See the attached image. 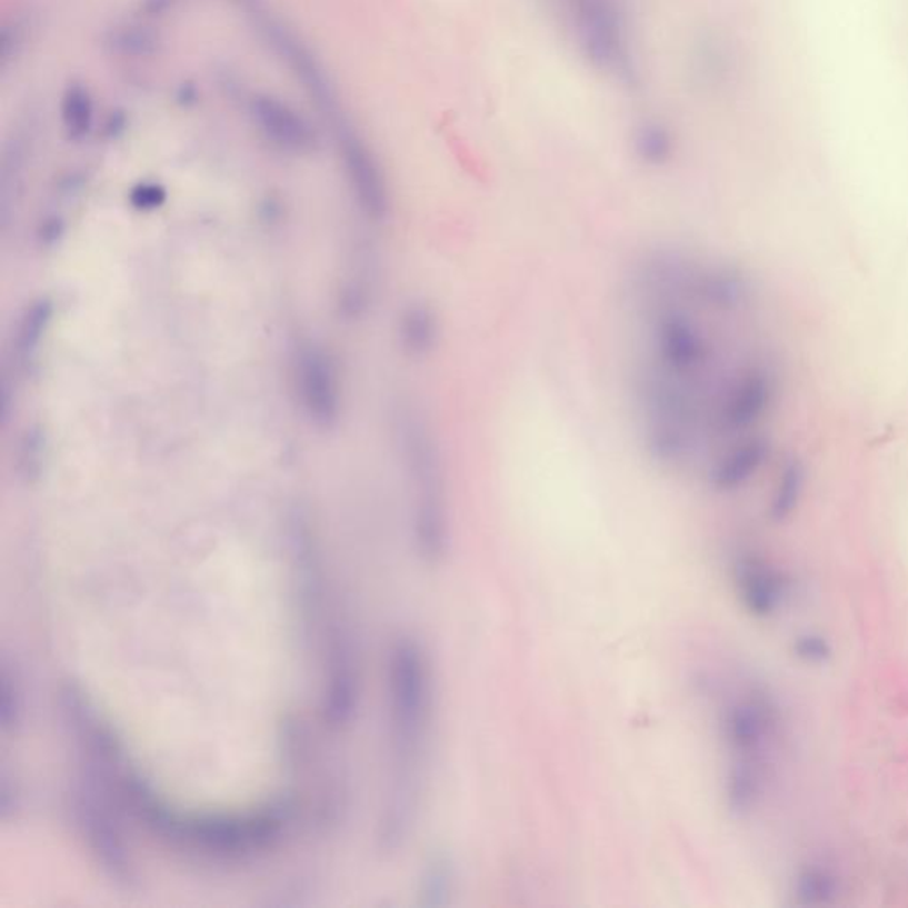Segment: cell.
Returning a JSON list of instances; mask_svg holds the SVG:
<instances>
[{"label":"cell","mask_w":908,"mask_h":908,"mask_svg":"<svg viewBox=\"0 0 908 908\" xmlns=\"http://www.w3.org/2000/svg\"><path fill=\"white\" fill-rule=\"evenodd\" d=\"M770 440L761 433L735 437L708 467V487L717 493H734L756 478L770 460Z\"/></svg>","instance_id":"obj_10"},{"label":"cell","mask_w":908,"mask_h":908,"mask_svg":"<svg viewBox=\"0 0 908 908\" xmlns=\"http://www.w3.org/2000/svg\"><path fill=\"white\" fill-rule=\"evenodd\" d=\"M61 121L64 133L73 142L88 139L94 127V100L82 83H70L61 98Z\"/></svg>","instance_id":"obj_17"},{"label":"cell","mask_w":908,"mask_h":908,"mask_svg":"<svg viewBox=\"0 0 908 908\" xmlns=\"http://www.w3.org/2000/svg\"><path fill=\"white\" fill-rule=\"evenodd\" d=\"M332 130L357 207L371 222H386L391 216V190L382 163L365 137L350 123V119H342L333 124Z\"/></svg>","instance_id":"obj_7"},{"label":"cell","mask_w":908,"mask_h":908,"mask_svg":"<svg viewBox=\"0 0 908 908\" xmlns=\"http://www.w3.org/2000/svg\"><path fill=\"white\" fill-rule=\"evenodd\" d=\"M632 150L642 166L660 169L675 157V133L660 119H645L633 128Z\"/></svg>","instance_id":"obj_15"},{"label":"cell","mask_w":908,"mask_h":908,"mask_svg":"<svg viewBox=\"0 0 908 908\" xmlns=\"http://www.w3.org/2000/svg\"><path fill=\"white\" fill-rule=\"evenodd\" d=\"M132 204L139 210H154V208L162 207L166 202V190L157 183H141L137 184L132 190Z\"/></svg>","instance_id":"obj_23"},{"label":"cell","mask_w":908,"mask_h":908,"mask_svg":"<svg viewBox=\"0 0 908 908\" xmlns=\"http://www.w3.org/2000/svg\"><path fill=\"white\" fill-rule=\"evenodd\" d=\"M738 597L750 615L765 618L776 612L785 597L786 583L781 573L768 567L764 559L744 556L735 565Z\"/></svg>","instance_id":"obj_12"},{"label":"cell","mask_w":908,"mask_h":908,"mask_svg":"<svg viewBox=\"0 0 908 908\" xmlns=\"http://www.w3.org/2000/svg\"><path fill=\"white\" fill-rule=\"evenodd\" d=\"M797 895L804 904H826L836 895V882L826 871L811 869L799 878Z\"/></svg>","instance_id":"obj_20"},{"label":"cell","mask_w":908,"mask_h":908,"mask_svg":"<svg viewBox=\"0 0 908 908\" xmlns=\"http://www.w3.org/2000/svg\"><path fill=\"white\" fill-rule=\"evenodd\" d=\"M181 0H144V4H142V11L146 14H150V17H159V14L167 13L169 9L174 8L176 4H180Z\"/></svg>","instance_id":"obj_25"},{"label":"cell","mask_w":908,"mask_h":908,"mask_svg":"<svg viewBox=\"0 0 908 908\" xmlns=\"http://www.w3.org/2000/svg\"><path fill=\"white\" fill-rule=\"evenodd\" d=\"M106 44L110 52L121 58H151L159 53L162 40L151 27L127 23L109 31Z\"/></svg>","instance_id":"obj_18"},{"label":"cell","mask_w":908,"mask_h":908,"mask_svg":"<svg viewBox=\"0 0 908 908\" xmlns=\"http://www.w3.org/2000/svg\"><path fill=\"white\" fill-rule=\"evenodd\" d=\"M395 440L410 490L413 549L428 567L451 550V515L442 451L421 412L405 405L395 416Z\"/></svg>","instance_id":"obj_2"},{"label":"cell","mask_w":908,"mask_h":908,"mask_svg":"<svg viewBox=\"0 0 908 908\" xmlns=\"http://www.w3.org/2000/svg\"><path fill=\"white\" fill-rule=\"evenodd\" d=\"M457 884V871L448 854H435L422 868L419 898L425 907L439 908L451 904Z\"/></svg>","instance_id":"obj_16"},{"label":"cell","mask_w":908,"mask_h":908,"mask_svg":"<svg viewBox=\"0 0 908 908\" xmlns=\"http://www.w3.org/2000/svg\"><path fill=\"white\" fill-rule=\"evenodd\" d=\"M772 728V708L759 696H746L731 702L722 719V731L734 759H764V747Z\"/></svg>","instance_id":"obj_11"},{"label":"cell","mask_w":908,"mask_h":908,"mask_svg":"<svg viewBox=\"0 0 908 908\" xmlns=\"http://www.w3.org/2000/svg\"><path fill=\"white\" fill-rule=\"evenodd\" d=\"M777 378L765 366L740 369L717 392L710 425L716 433L740 437L750 433L774 407Z\"/></svg>","instance_id":"obj_6"},{"label":"cell","mask_w":908,"mask_h":908,"mask_svg":"<svg viewBox=\"0 0 908 908\" xmlns=\"http://www.w3.org/2000/svg\"><path fill=\"white\" fill-rule=\"evenodd\" d=\"M651 366L662 373L699 383L708 373L716 351L708 333L680 300H660L651 311Z\"/></svg>","instance_id":"obj_5"},{"label":"cell","mask_w":908,"mask_h":908,"mask_svg":"<svg viewBox=\"0 0 908 908\" xmlns=\"http://www.w3.org/2000/svg\"><path fill=\"white\" fill-rule=\"evenodd\" d=\"M795 651L800 659L808 662H826L830 657V646L818 636L800 637L795 645Z\"/></svg>","instance_id":"obj_24"},{"label":"cell","mask_w":908,"mask_h":908,"mask_svg":"<svg viewBox=\"0 0 908 908\" xmlns=\"http://www.w3.org/2000/svg\"><path fill=\"white\" fill-rule=\"evenodd\" d=\"M694 58H696V71L702 79L716 82V80H720V77L725 76L728 56H726L725 49L717 44L716 40L702 41Z\"/></svg>","instance_id":"obj_21"},{"label":"cell","mask_w":908,"mask_h":908,"mask_svg":"<svg viewBox=\"0 0 908 908\" xmlns=\"http://www.w3.org/2000/svg\"><path fill=\"white\" fill-rule=\"evenodd\" d=\"M804 485H806V467L797 460L785 461V466L777 476L772 500H770V517L774 520L781 522L794 513L802 496Z\"/></svg>","instance_id":"obj_19"},{"label":"cell","mask_w":908,"mask_h":908,"mask_svg":"<svg viewBox=\"0 0 908 908\" xmlns=\"http://www.w3.org/2000/svg\"><path fill=\"white\" fill-rule=\"evenodd\" d=\"M392 776L382 820L383 848L398 850L416 827L425 788L435 711L430 653L416 637L401 636L387 666Z\"/></svg>","instance_id":"obj_1"},{"label":"cell","mask_w":908,"mask_h":908,"mask_svg":"<svg viewBox=\"0 0 908 908\" xmlns=\"http://www.w3.org/2000/svg\"><path fill=\"white\" fill-rule=\"evenodd\" d=\"M295 391L306 416L321 430H330L341 417L338 371L329 353L315 342L300 345L293 359Z\"/></svg>","instance_id":"obj_8"},{"label":"cell","mask_w":908,"mask_h":908,"mask_svg":"<svg viewBox=\"0 0 908 908\" xmlns=\"http://www.w3.org/2000/svg\"><path fill=\"white\" fill-rule=\"evenodd\" d=\"M571 41L591 68L633 88L639 82L625 0H550Z\"/></svg>","instance_id":"obj_3"},{"label":"cell","mask_w":908,"mask_h":908,"mask_svg":"<svg viewBox=\"0 0 908 908\" xmlns=\"http://www.w3.org/2000/svg\"><path fill=\"white\" fill-rule=\"evenodd\" d=\"M53 306L49 299H38L27 306L20 321H18L17 332H14L13 350L18 369L22 373H29L40 356L41 345L44 336L49 332L52 323Z\"/></svg>","instance_id":"obj_14"},{"label":"cell","mask_w":908,"mask_h":908,"mask_svg":"<svg viewBox=\"0 0 908 908\" xmlns=\"http://www.w3.org/2000/svg\"><path fill=\"white\" fill-rule=\"evenodd\" d=\"M23 44H26L23 27L18 22L6 23L0 34V68L2 71L8 70L11 62L22 53Z\"/></svg>","instance_id":"obj_22"},{"label":"cell","mask_w":908,"mask_h":908,"mask_svg":"<svg viewBox=\"0 0 908 908\" xmlns=\"http://www.w3.org/2000/svg\"><path fill=\"white\" fill-rule=\"evenodd\" d=\"M229 4L243 13L252 31L263 41L268 50H272L279 61L290 70L300 88L308 92L309 100L317 106L320 114L329 119L330 123H339L347 119L339 107L338 91L326 68L321 67L317 56L309 50L308 44L282 22L281 18L272 13V9L263 0H228Z\"/></svg>","instance_id":"obj_4"},{"label":"cell","mask_w":908,"mask_h":908,"mask_svg":"<svg viewBox=\"0 0 908 908\" xmlns=\"http://www.w3.org/2000/svg\"><path fill=\"white\" fill-rule=\"evenodd\" d=\"M249 116L259 133L286 153H309L317 148V132L308 119L279 98L256 94L249 103Z\"/></svg>","instance_id":"obj_9"},{"label":"cell","mask_w":908,"mask_h":908,"mask_svg":"<svg viewBox=\"0 0 908 908\" xmlns=\"http://www.w3.org/2000/svg\"><path fill=\"white\" fill-rule=\"evenodd\" d=\"M396 338L409 359L422 360L433 356L442 339L439 312L425 300H412L401 309L396 326Z\"/></svg>","instance_id":"obj_13"}]
</instances>
